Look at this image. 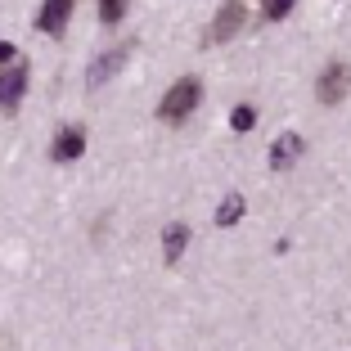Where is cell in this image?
<instances>
[{"label": "cell", "instance_id": "12", "mask_svg": "<svg viewBox=\"0 0 351 351\" xmlns=\"http://www.w3.org/2000/svg\"><path fill=\"white\" fill-rule=\"evenodd\" d=\"M230 126H234V131H252V126H257V108H252V104H239L234 113H230Z\"/></svg>", "mask_w": 351, "mask_h": 351}, {"label": "cell", "instance_id": "13", "mask_svg": "<svg viewBox=\"0 0 351 351\" xmlns=\"http://www.w3.org/2000/svg\"><path fill=\"white\" fill-rule=\"evenodd\" d=\"M293 5H298V0H266V10H261V19H266V23H279L284 14L293 10Z\"/></svg>", "mask_w": 351, "mask_h": 351}, {"label": "cell", "instance_id": "4", "mask_svg": "<svg viewBox=\"0 0 351 351\" xmlns=\"http://www.w3.org/2000/svg\"><path fill=\"white\" fill-rule=\"evenodd\" d=\"M23 95H27V63H10V68H5V86H0V104H5V117L19 113Z\"/></svg>", "mask_w": 351, "mask_h": 351}, {"label": "cell", "instance_id": "5", "mask_svg": "<svg viewBox=\"0 0 351 351\" xmlns=\"http://www.w3.org/2000/svg\"><path fill=\"white\" fill-rule=\"evenodd\" d=\"M73 10H77V0H45L41 14H36V32H45V36H63Z\"/></svg>", "mask_w": 351, "mask_h": 351}, {"label": "cell", "instance_id": "9", "mask_svg": "<svg viewBox=\"0 0 351 351\" xmlns=\"http://www.w3.org/2000/svg\"><path fill=\"white\" fill-rule=\"evenodd\" d=\"M185 243H189V230H185V226H171V230H167V239H162L167 261H176V257H180V252H185Z\"/></svg>", "mask_w": 351, "mask_h": 351}, {"label": "cell", "instance_id": "10", "mask_svg": "<svg viewBox=\"0 0 351 351\" xmlns=\"http://www.w3.org/2000/svg\"><path fill=\"white\" fill-rule=\"evenodd\" d=\"M239 217H243V198H239V194H230L226 203L217 207V226H234Z\"/></svg>", "mask_w": 351, "mask_h": 351}, {"label": "cell", "instance_id": "2", "mask_svg": "<svg viewBox=\"0 0 351 351\" xmlns=\"http://www.w3.org/2000/svg\"><path fill=\"white\" fill-rule=\"evenodd\" d=\"M243 23H248V0H226L217 10V19H212V27H207V41H230L234 32H243Z\"/></svg>", "mask_w": 351, "mask_h": 351}, {"label": "cell", "instance_id": "11", "mask_svg": "<svg viewBox=\"0 0 351 351\" xmlns=\"http://www.w3.org/2000/svg\"><path fill=\"white\" fill-rule=\"evenodd\" d=\"M126 10H131V0H99V19L113 27V23L126 19Z\"/></svg>", "mask_w": 351, "mask_h": 351}, {"label": "cell", "instance_id": "3", "mask_svg": "<svg viewBox=\"0 0 351 351\" xmlns=\"http://www.w3.org/2000/svg\"><path fill=\"white\" fill-rule=\"evenodd\" d=\"M351 95V68L347 63H329L320 77H315V99L320 104H342Z\"/></svg>", "mask_w": 351, "mask_h": 351}, {"label": "cell", "instance_id": "6", "mask_svg": "<svg viewBox=\"0 0 351 351\" xmlns=\"http://www.w3.org/2000/svg\"><path fill=\"white\" fill-rule=\"evenodd\" d=\"M131 50H135V45H131V41H122V45H117V50L99 54V59L90 63V73H86V86H104V82H108V77H113V73H117V68H122L126 59H131Z\"/></svg>", "mask_w": 351, "mask_h": 351}, {"label": "cell", "instance_id": "7", "mask_svg": "<svg viewBox=\"0 0 351 351\" xmlns=\"http://www.w3.org/2000/svg\"><path fill=\"white\" fill-rule=\"evenodd\" d=\"M54 162H73V158H82L86 154V131L82 126H63L59 135H54Z\"/></svg>", "mask_w": 351, "mask_h": 351}, {"label": "cell", "instance_id": "1", "mask_svg": "<svg viewBox=\"0 0 351 351\" xmlns=\"http://www.w3.org/2000/svg\"><path fill=\"white\" fill-rule=\"evenodd\" d=\"M198 104H203V82L189 73V77H180V82H176L171 90L162 95V104H158V117H162L167 126H180V122H185V117L198 108Z\"/></svg>", "mask_w": 351, "mask_h": 351}, {"label": "cell", "instance_id": "8", "mask_svg": "<svg viewBox=\"0 0 351 351\" xmlns=\"http://www.w3.org/2000/svg\"><path fill=\"white\" fill-rule=\"evenodd\" d=\"M302 149H306V140H302L298 131L279 135V140H275V149H270V167H275V171H289V167L302 158Z\"/></svg>", "mask_w": 351, "mask_h": 351}]
</instances>
